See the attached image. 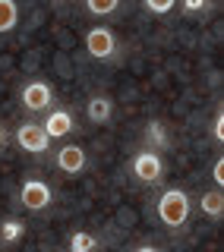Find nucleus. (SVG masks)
Wrapping results in <instances>:
<instances>
[{"mask_svg":"<svg viewBox=\"0 0 224 252\" xmlns=\"http://www.w3.org/2000/svg\"><path fill=\"white\" fill-rule=\"evenodd\" d=\"M212 186H224V155H215L212 161Z\"/></svg>","mask_w":224,"mask_h":252,"instance_id":"19","label":"nucleus"},{"mask_svg":"<svg viewBox=\"0 0 224 252\" xmlns=\"http://www.w3.org/2000/svg\"><path fill=\"white\" fill-rule=\"evenodd\" d=\"M212 139H215V145L221 148V142H224V107H221V104L215 107V120H212Z\"/></svg>","mask_w":224,"mask_h":252,"instance_id":"18","label":"nucleus"},{"mask_svg":"<svg viewBox=\"0 0 224 252\" xmlns=\"http://www.w3.org/2000/svg\"><path fill=\"white\" fill-rule=\"evenodd\" d=\"M54 104H57V92H54V85L47 82V79H29V82H22L19 107L26 110L29 117H41Z\"/></svg>","mask_w":224,"mask_h":252,"instance_id":"6","label":"nucleus"},{"mask_svg":"<svg viewBox=\"0 0 224 252\" xmlns=\"http://www.w3.org/2000/svg\"><path fill=\"white\" fill-rule=\"evenodd\" d=\"M142 145H146V148H155V152H164V148L171 145L167 123L164 120H149L146 129H142Z\"/></svg>","mask_w":224,"mask_h":252,"instance_id":"12","label":"nucleus"},{"mask_svg":"<svg viewBox=\"0 0 224 252\" xmlns=\"http://www.w3.org/2000/svg\"><path fill=\"white\" fill-rule=\"evenodd\" d=\"M54 167H57L63 177H82L89 170V152H85L82 142H63L54 155Z\"/></svg>","mask_w":224,"mask_h":252,"instance_id":"7","label":"nucleus"},{"mask_svg":"<svg viewBox=\"0 0 224 252\" xmlns=\"http://www.w3.org/2000/svg\"><path fill=\"white\" fill-rule=\"evenodd\" d=\"M130 173H133V180L139 186H158V183H164V158H161V152L139 145L133 152V158H130Z\"/></svg>","mask_w":224,"mask_h":252,"instance_id":"5","label":"nucleus"},{"mask_svg":"<svg viewBox=\"0 0 224 252\" xmlns=\"http://www.w3.org/2000/svg\"><path fill=\"white\" fill-rule=\"evenodd\" d=\"M41 129L47 132V139L51 142H57V139H70L73 132L79 129V123H76V114L70 107H63V104H54L47 114H41Z\"/></svg>","mask_w":224,"mask_h":252,"instance_id":"8","label":"nucleus"},{"mask_svg":"<svg viewBox=\"0 0 224 252\" xmlns=\"http://www.w3.org/2000/svg\"><path fill=\"white\" fill-rule=\"evenodd\" d=\"M16 202H19V208L29 211V215H47V211L54 208V202H57V195H54V186L47 183V180H41V177H26L19 183Z\"/></svg>","mask_w":224,"mask_h":252,"instance_id":"2","label":"nucleus"},{"mask_svg":"<svg viewBox=\"0 0 224 252\" xmlns=\"http://www.w3.org/2000/svg\"><path fill=\"white\" fill-rule=\"evenodd\" d=\"M85 13L92 16V19H111V16L120 13V6H123V0H82Z\"/></svg>","mask_w":224,"mask_h":252,"instance_id":"15","label":"nucleus"},{"mask_svg":"<svg viewBox=\"0 0 224 252\" xmlns=\"http://www.w3.org/2000/svg\"><path fill=\"white\" fill-rule=\"evenodd\" d=\"M82 47H85V54L98 63L120 60V38L111 26H89L85 35H82Z\"/></svg>","mask_w":224,"mask_h":252,"instance_id":"3","label":"nucleus"},{"mask_svg":"<svg viewBox=\"0 0 224 252\" xmlns=\"http://www.w3.org/2000/svg\"><path fill=\"white\" fill-rule=\"evenodd\" d=\"M63 252H105V240L92 230H73L67 236Z\"/></svg>","mask_w":224,"mask_h":252,"instance_id":"11","label":"nucleus"},{"mask_svg":"<svg viewBox=\"0 0 224 252\" xmlns=\"http://www.w3.org/2000/svg\"><path fill=\"white\" fill-rule=\"evenodd\" d=\"M6 142H10V129L0 123V148H6Z\"/></svg>","mask_w":224,"mask_h":252,"instance_id":"21","label":"nucleus"},{"mask_svg":"<svg viewBox=\"0 0 224 252\" xmlns=\"http://www.w3.org/2000/svg\"><path fill=\"white\" fill-rule=\"evenodd\" d=\"M155 215H158V220H161V227L167 233L187 230L189 218H193V195L183 186H164L161 192H158Z\"/></svg>","mask_w":224,"mask_h":252,"instance_id":"1","label":"nucleus"},{"mask_svg":"<svg viewBox=\"0 0 224 252\" xmlns=\"http://www.w3.org/2000/svg\"><path fill=\"white\" fill-rule=\"evenodd\" d=\"M199 211H202L209 220H218L224 218V192L218 186H212V189H205V192H199Z\"/></svg>","mask_w":224,"mask_h":252,"instance_id":"13","label":"nucleus"},{"mask_svg":"<svg viewBox=\"0 0 224 252\" xmlns=\"http://www.w3.org/2000/svg\"><path fill=\"white\" fill-rule=\"evenodd\" d=\"M26 233H29V227H26V220H22V218H13V215L0 218V249L19 246V243L26 240Z\"/></svg>","mask_w":224,"mask_h":252,"instance_id":"10","label":"nucleus"},{"mask_svg":"<svg viewBox=\"0 0 224 252\" xmlns=\"http://www.w3.org/2000/svg\"><path fill=\"white\" fill-rule=\"evenodd\" d=\"M133 252H167V249L158 243H139V246H133Z\"/></svg>","mask_w":224,"mask_h":252,"instance_id":"20","label":"nucleus"},{"mask_svg":"<svg viewBox=\"0 0 224 252\" xmlns=\"http://www.w3.org/2000/svg\"><path fill=\"white\" fill-rule=\"evenodd\" d=\"M139 3L149 16H167L177 10V0H139Z\"/></svg>","mask_w":224,"mask_h":252,"instance_id":"16","label":"nucleus"},{"mask_svg":"<svg viewBox=\"0 0 224 252\" xmlns=\"http://www.w3.org/2000/svg\"><path fill=\"white\" fill-rule=\"evenodd\" d=\"M177 6L183 10V16H209L212 0H177Z\"/></svg>","mask_w":224,"mask_h":252,"instance_id":"17","label":"nucleus"},{"mask_svg":"<svg viewBox=\"0 0 224 252\" xmlns=\"http://www.w3.org/2000/svg\"><path fill=\"white\" fill-rule=\"evenodd\" d=\"M19 3L16 0H0V35H13L16 29H19Z\"/></svg>","mask_w":224,"mask_h":252,"instance_id":"14","label":"nucleus"},{"mask_svg":"<svg viewBox=\"0 0 224 252\" xmlns=\"http://www.w3.org/2000/svg\"><path fill=\"white\" fill-rule=\"evenodd\" d=\"M10 142L22 155H32V158H44L51 152V139H47V132L41 129V123L35 117H26L22 123H16L10 132Z\"/></svg>","mask_w":224,"mask_h":252,"instance_id":"4","label":"nucleus"},{"mask_svg":"<svg viewBox=\"0 0 224 252\" xmlns=\"http://www.w3.org/2000/svg\"><path fill=\"white\" fill-rule=\"evenodd\" d=\"M111 117H114V98L105 92L89 94V101H85V120L92 126H108Z\"/></svg>","mask_w":224,"mask_h":252,"instance_id":"9","label":"nucleus"}]
</instances>
